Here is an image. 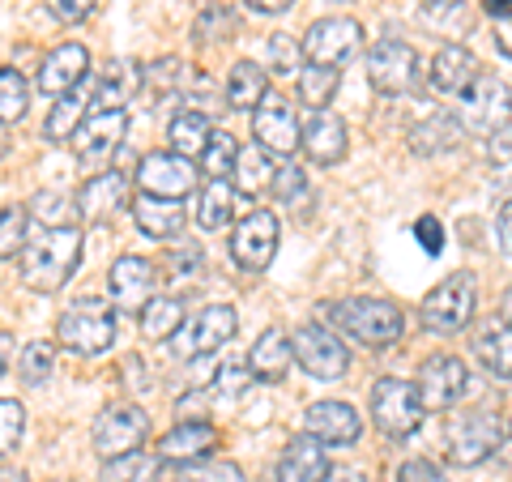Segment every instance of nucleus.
I'll use <instances>...</instances> for the list:
<instances>
[{
  "label": "nucleus",
  "mask_w": 512,
  "mask_h": 482,
  "mask_svg": "<svg viewBox=\"0 0 512 482\" xmlns=\"http://www.w3.org/2000/svg\"><path fill=\"white\" fill-rule=\"evenodd\" d=\"M77 261H82V231L47 227L39 239H30L22 248V282L39 295H52L73 278Z\"/></svg>",
  "instance_id": "nucleus-1"
},
{
  "label": "nucleus",
  "mask_w": 512,
  "mask_h": 482,
  "mask_svg": "<svg viewBox=\"0 0 512 482\" xmlns=\"http://www.w3.org/2000/svg\"><path fill=\"white\" fill-rule=\"evenodd\" d=\"M320 316L329 312V320L338 325L350 342H359L367 350H384L402 337V312L397 303L389 299H376V295H359V299H342V303H320L316 308Z\"/></svg>",
  "instance_id": "nucleus-2"
},
{
  "label": "nucleus",
  "mask_w": 512,
  "mask_h": 482,
  "mask_svg": "<svg viewBox=\"0 0 512 482\" xmlns=\"http://www.w3.org/2000/svg\"><path fill=\"white\" fill-rule=\"evenodd\" d=\"M500 444H504V423L495 419L491 410H461L444 427L448 461L461 465V470H474V465H483Z\"/></svg>",
  "instance_id": "nucleus-3"
},
{
  "label": "nucleus",
  "mask_w": 512,
  "mask_h": 482,
  "mask_svg": "<svg viewBox=\"0 0 512 482\" xmlns=\"http://www.w3.org/2000/svg\"><path fill=\"white\" fill-rule=\"evenodd\" d=\"M423 397H419V384L410 380H397V376H384L372 384V423L380 427V436L389 440H406L423 427Z\"/></svg>",
  "instance_id": "nucleus-4"
},
{
  "label": "nucleus",
  "mask_w": 512,
  "mask_h": 482,
  "mask_svg": "<svg viewBox=\"0 0 512 482\" xmlns=\"http://www.w3.org/2000/svg\"><path fill=\"white\" fill-rule=\"evenodd\" d=\"M60 346H69L73 355H103L116 346V312L103 299H77L69 312L60 316Z\"/></svg>",
  "instance_id": "nucleus-5"
},
{
  "label": "nucleus",
  "mask_w": 512,
  "mask_h": 482,
  "mask_svg": "<svg viewBox=\"0 0 512 482\" xmlns=\"http://www.w3.org/2000/svg\"><path fill=\"white\" fill-rule=\"evenodd\" d=\"M457 120L466 133L478 137H491L512 120V86L495 73H478L474 86L461 94V107H457Z\"/></svg>",
  "instance_id": "nucleus-6"
},
{
  "label": "nucleus",
  "mask_w": 512,
  "mask_h": 482,
  "mask_svg": "<svg viewBox=\"0 0 512 482\" xmlns=\"http://www.w3.org/2000/svg\"><path fill=\"white\" fill-rule=\"evenodd\" d=\"M474 303H478V291L470 273H448L444 282H436L423 295L419 316L431 333H461L474 320Z\"/></svg>",
  "instance_id": "nucleus-7"
},
{
  "label": "nucleus",
  "mask_w": 512,
  "mask_h": 482,
  "mask_svg": "<svg viewBox=\"0 0 512 482\" xmlns=\"http://www.w3.org/2000/svg\"><path fill=\"white\" fill-rule=\"evenodd\" d=\"M146 436H150V419L141 406H133V401L107 406L99 419H94V453L103 461H120V457L141 453Z\"/></svg>",
  "instance_id": "nucleus-8"
},
{
  "label": "nucleus",
  "mask_w": 512,
  "mask_h": 482,
  "mask_svg": "<svg viewBox=\"0 0 512 482\" xmlns=\"http://www.w3.org/2000/svg\"><path fill=\"white\" fill-rule=\"evenodd\" d=\"M367 82L376 86V94H410L419 86V56L406 39H376L367 52Z\"/></svg>",
  "instance_id": "nucleus-9"
},
{
  "label": "nucleus",
  "mask_w": 512,
  "mask_h": 482,
  "mask_svg": "<svg viewBox=\"0 0 512 482\" xmlns=\"http://www.w3.org/2000/svg\"><path fill=\"white\" fill-rule=\"evenodd\" d=\"M363 47V26L355 18H320L303 35V60L320 64V69H342L346 60H355Z\"/></svg>",
  "instance_id": "nucleus-10"
},
{
  "label": "nucleus",
  "mask_w": 512,
  "mask_h": 482,
  "mask_svg": "<svg viewBox=\"0 0 512 482\" xmlns=\"http://www.w3.org/2000/svg\"><path fill=\"white\" fill-rule=\"evenodd\" d=\"M235 329H239V312L231 303H210V308H201L180 333H175V350H180L184 359L218 355V350L235 337Z\"/></svg>",
  "instance_id": "nucleus-11"
},
{
  "label": "nucleus",
  "mask_w": 512,
  "mask_h": 482,
  "mask_svg": "<svg viewBox=\"0 0 512 482\" xmlns=\"http://www.w3.org/2000/svg\"><path fill=\"white\" fill-rule=\"evenodd\" d=\"M278 252V218L269 210H252L231 231V261L244 273H265Z\"/></svg>",
  "instance_id": "nucleus-12"
},
{
  "label": "nucleus",
  "mask_w": 512,
  "mask_h": 482,
  "mask_svg": "<svg viewBox=\"0 0 512 482\" xmlns=\"http://www.w3.org/2000/svg\"><path fill=\"white\" fill-rule=\"evenodd\" d=\"M291 346H295V363L312 380H342L346 376L350 350L325 325H303V329H295L291 333Z\"/></svg>",
  "instance_id": "nucleus-13"
},
{
  "label": "nucleus",
  "mask_w": 512,
  "mask_h": 482,
  "mask_svg": "<svg viewBox=\"0 0 512 482\" xmlns=\"http://www.w3.org/2000/svg\"><path fill=\"white\" fill-rule=\"evenodd\" d=\"M470 393V367L457 355H431L419 367V397L427 410H453Z\"/></svg>",
  "instance_id": "nucleus-14"
},
{
  "label": "nucleus",
  "mask_w": 512,
  "mask_h": 482,
  "mask_svg": "<svg viewBox=\"0 0 512 482\" xmlns=\"http://www.w3.org/2000/svg\"><path fill=\"white\" fill-rule=\"evenodd\" d=\"M252 137H256V146H261V150L282 154V158H291L295 150H303V124L295 116V107L286 99H274V94L256 107Z\"/></svg>",
  "instance_id": "nucleus-15"
},
{
  "label": "nucleus",
  "mask_w": 512,
  "mask_h": 482,
  "mask_svg": "<svg viewBox=\"0 0 512 482\" xmlns=\"http://www.w3.org/2000/svg\"><path fill=\"white\" fill-rule=\"evenodd\" d=\"M133 180L141 184V192H150V197L184 201L188 192L197 188V167H192V158H180V154H146L137 163Z\"/></svg>",
  "instance_id": "nucleus-16"
},
{
  "label": "nucleus",
  "mask_w": 512,
  "mask_h": 482,
  "mask_svg": "<svg viewBox=\"0 0 512 482\" xmlns=\"http://www.w3.org/2000/svg\"><path fill=\"white\" fill-rule=\"evenodd\" d=\"M107 286H111V303H116L120 312H146L158 299V273L146 256H120V261L111 265Z\"/></svg>",
  "instance_id": "nucleus-17"
},
{
  "label": "nucleus",
  "mask_w": 512,
  "mask_h": 482,
  "mask_svg": "<svg viewBox=\"0 0 512 482\" xmlns=\"http://www.w3.org/2000/svg\"><path fill=\"white\" fill-rule=\"evenodd\" d=\"M128 184H133L128 171L90 175L82 192H77V214L86 218V227H99V222H111L120 210H133V205H128Z\"/></svg>",
  "instance_id": "nucleus-18"
},
{
  "label": "nucleus",
  "mask_w": 512,
  "mask_h": 482,
  "mask_svg": "<svg viewBox=\"0 0 512 482\" xmlns=\"http://www.w3.org/2000/svg\"><path fill=\"white\" fill-rule=\"evenodd\" d=\"M218 444H222V431H218L210 419H188V423L171 427L167 436L158 440L154 457H158V461H167V465H188V461L210 457Z\"/></svg>",
  "instance_id": "nucleus-19"
},
{
  "label": "nucleus",
  "mask_w": 512,
  "mask_h": 482,
  "mask_svg": "<svg viewBox=\"0 0 512 482\" xmlns=\"http://www.w3.org/2000/svg\"><path fill=\"white\" fill-rule=\"evenodd\" d=\"M90 73V52L82 43H60L52 47V56L43 60L39 69V90L47 94V99H64V94H73L77 86L86 82Z\"/></svg>",
  "instance_id": "nucleus-20"
},
{
  "label": "nucleus",
  "mask_w": 512,
  "mask_h": 482,
  "mask_svg": "<svg viewBox=\"0 0 512 482\" xmlns=\"http://www.w3.org/2000/svg\"><path fill=\"white\" fill-rule=\"evenodd\" d=\"M303 431L316 436L320 444H359L363 436V419L355 414V406H346V401H316L303 414Z\"/></svg>",
  "instance_id": "nucleus-21"
},
{
  "label": "nucleus",
  "mask_w": 512,
  "mask_h": 482,
  "mask_svg": "<svg viewBox=\"0 0 512 482\" xmlns=\"http://www.w3.org/2000/svg\"><path fill=\"white\" fill-rule=\"evenodd\" d=\"M350 150V137H346V124L342 116L333 111H312L303 120V154L312 158L316 167H338Z\"/></svg>",
  "instance_id": "nucleus-22"
},
{
  "label": "nucleus",
  "mask_w": 512,
  "mask_h": 482,
  "mask_svg": "<svg viewBox=\"0 0 512 482\" xmlns=\"http://www.w3.org/2000/svg\"><path fill=\"white\" fill-rule=\"evenodd\" d=\"M483 73L478 69V56L470 52L466 43H444L436 56H431V69H427V82L431 90H440V94H466L474 86V77Z\"/></svg>",
  "instance_id": "nucleus-23"
},
{
  "label": "nucleus",
  "mask_w": 512,
  "mask_h": 482,
  "mask_svg": "<svg viewBox=\"0 0 512 482\" xmlns=\"http://www.w3.org/2000/svg\"><path fill=\"white\" fill-rule=\"evenodd\" d=\"M329 457H325V444L316 436H291L278 457V482H325L329 478Z\"/></svg>",
  "instance_id": "nucleus-24"
},
{
  "label": "nucleus",
  "mask_w": 512,
  "mask_h": 482,
  "mask_svg": "<svg viewBox=\"0 0 512 482\" xmlns=\"http://www.w3.org/2000/svg\"><path fill=\"white\" fill-rule=\"evenodd\" d=\"M295 363V346H291V333L286 329H265L261 337H256L252 355H248V367H252V380H265V384H278L286 380V372H291Z\"/></svg>",
  "instance_id": "nucleus-25"
},
{
  "label": "nucleus",
  "mask_w": 512,
  "mask_h": 482,
  "mask_svg": "<svg viewBox=\"0 0 512 482\" xmlns=\"http://www.w3.org/2000/svg\"><path fill=\"white\" fill-rule=\"evenodd\" d=\"M124 128H128V116L124 111H90L82 133L73 137L77 154H82V163H99L103 154H111L124 141Z\"/></svg>",
  "instance_id": "nucleus-26"
},
{
  "label": "nucleus",
  "mask_w": 512,
  "mask_h": 482,
  "mask_svg": "<svg viewBox=\"0 0 512 482\" xmlns=\"http://www.w3.org/2000/svg\"><path fill=\"white\" fill-rule=\"evenodd\" d=\"M133 222L150 239H175L184 231L188 210H184V201H167V197H150V192H141V197L133 201Z\"/></svg>",
  "instance_id": "nucleus-27"
},
{
  "label": "nucleus",
  "mask_w": 512,
  "mask_h": 482,
  "mask_svg": "<svg viewBox=\"0 0 512 482\" xmlns=\"http://www.w3.org/2000/svg\"><path fill=\"white\" fill-rule=\"evenodd\" d=\"M474 355L495 380H512V329L504 320H487L474 333Z\"/></svg>",
  "instance_id": "nucleus-28"
},
{
  "label": "nucleus",
  "mask_w": 512,
  "mask_h": 482,
  "mask_svg": "<svg viewBox=\"0 0 512 482\" xmlns=\"http://www.w3.org/2000/svg\"><path fill=\"white\" fill-rule=\"evenodd\" d=\"M86 116H90V90H86V82H82L73 94H64V99H56L52 116H47V124H43L47 141H52V146H69V141H73L77 133H82Z\"/></svg>",
  "instance_id": "nucleus-29"
},
{
  "label": "nucleus",
  "mask_w": 512,
  "mask_h": 482,
  "mask_svg": "<svg viewBox=\"0 0 512 482\" xmlns=\"http://www.w3.org/2000/svg\"><path fill=\"white\" fill-rule=\"evenodd\" d=\"M269 99V69L256 60H239L227 77V107L231 111H256Z\"/></svg>",
  "instance_id": "nucleus-30"
},
{
  "label": "nucleus",
  "mask_w": 512,
  "mask_h": 482,
  "mask_svg": "<svg viewBox=\"0 0 512 482\" xmlns=\"http://www.w3.org/2000/svg\"><path fill=\"white\" fill-rule=\"evenodd\" d=\"M235 192H244V197H261V192H274V154L261 150L252 141V146H239V158H235Z\"/></svg>",
  "instance_id": "nucleus-31"
},
{
  "label": "nucleus",
  "mask_w": 512,
  "mask_h": 482,
  "mask_svg": "<svg viewBox=\"0 0 512 482\" xmlns=\"http://www.w3.org/2000/svg\"><path fill=\"white\" fill-rule=\"evenodd\" d=\"M210 137H214V124H210V116L205 111H180V116L171 120V128H167V141H171V154H180V158H197L205 154V146H210Z\"/></svg>",
  "instance_id": "nucleus-32"
},
{
  "label": "nucleus",
  "mask_w": 512,
  "mask_h": 482,
  "mask_svg": "<svg viewBox=\"0 0 512 482\" xmlns=\"http://www.w3.org/2000/svg\"><path fill=\"white\" fill-rule=\"evenodd\" d=\"M461 120L457 116H448V111H436V116H427L423 124H414L410 128V150L414 154H444V150H453L457 141H461Z\"/></svg>",
  "instance_id": "nucleus-33"
},
{
  "label": "nucleus",
  "mask_w": 512,
  "mask_h": 482,
  "mask_svg": "<svg viewBox=\"0 0 512 482\" xmlns=\"http://www.w3.org/2000/svg\"><path fill=\"white\" fill-rule=\"evenodd\" d=\"M235 218V188L227 180H205L201 201H197V227L201 231H222Z\"/></svg>",
  "instance_id": "nucleus-34"
},
{
  "label": "nucleus",
  "mask_w": 512,
  "mask_h": 482,
  "mask_svg": "<svg viewBox=\"0 0 512 482\" xmlns=\"http://www.w3.org/2000/svg\"><path fill=\"white\" fill-rule=\"evenodd\" d=\"M184 329V299L158 295L146 312H141V333L150 342H175V333Z\"/></svg>",
  "instance_id": "nucleus-35"
},
{
  "label": "nucleus",
  "mask_w": 512,
  "mask_h": 482,
  "mask_svg": "<svg viewBox=\"0 0 512 482\" xmlns=\"http://www.w3.org/2000/svg\"><path fill=\"white\" fill-rule=\"evenodd\" d=\"M342 86V73L338 69H320V64H303L299 73V103L312 107V111H325L333 103V94Z\"/></svg>",
  "instance_id": "nucleus-36"
},
{
  "label": "nucleus",
  "mask_w": 512,
  "mask_h": 482,
  "mask_svg": "<svg viewBox=\"0 0 512 482\" xmlns=\"http://www.w3.org/2000/svg\"><path fill=\"white\" fill-rule=\"evenodd\" d=\"M30 218H39L43 227H73V218H82L77 214V197H69V192H35V201L26 205Z\"/></svg>",
  "instance_id": "nucleus-37"
},
{
  "label": "nucleus",
  "mask_w": 512,
  "mask_h": 482,
  "mask_svg": "<svg viewBox=\"0 0 512 482\" xmlns=\"http://www.w3.org/2000/svg\"><path fill=\"white\" fill-rule=\"evenodd\" d=\"M30 107V82L18 69H0V124H18Z\"/></svg>",
  "instance_id": "nucleus-38"
},
{
  "label": "nucleus",
  "mask_w": 512,
  "mask_h": 482,
  "mask_svg": "<svg viewBox=\"0 0 512 482\" xmlns=\"http://www.w3.org/2000/svg\"><path fill=\"white\" fill-rule=\"evenodd\" d=\"M235 158H239V141L231 133H222V128H214L210 146H205V154L197 158V163L210 180H227V175L235 171Z\"/></svg>",
  "instance_id": "nucleus-39"
},
{
  "label": "nucleus",
  "mask_w": 512,
  "mask_h": 482,
  "mask_svg": "<svg viewBox=\"0 0 512 482\" xmlns=\"http://www.w3.org/2000/svg\"><path fill=\"white\" fill-rule=\"evenodd\" d=\"M52 372H56V346L52 342H30L18 355V376H22V384H30V389L47 384Z\"/></svg>",
  "instance_id": "nucleus-40"
},
{
  "label": "nucleus",
  "mask_w": 512,
  "mask_h": 482,
  "mask_svg": "<svg viewBox=\"0 0 512 482\" xmlns=\"http://www.w3.org/2000/svg\"><path fill=\"white\" fill-rule=\"evenodd\" d=\"M26 227H30V210H26V205H5V210H0V261L22 256V248L30 244Z\"/></svg>",
  "instance_id": "nucleus-41"
},
{
  "label": "nucleus",
  "mask_w": 512,
  "mask_h": 482,
  "mask_svg": "<svg viewBox=\"0 0 512 482\" xmlns=\"http://www.w3.org/2000/svg\"><path fill=\"white\" fill-rule=\"evenodd\" d=\"M423 18L444 35H461L470 26V5L466 0H423Z\"/></svg>",
  "instance_id": "nucleus-42"
},
{
  "label": "nucleus",
  "mask_w": 512,
  "mask_h": 482,
  "mask_svg": "<svg viewBox=\"0 0 512 482\" xmlns=\"http://www.w3.org/2000/svg\"><path fill=\"white\" fill-rule=\"evenodd\" d=\"M269 64H265V69H274V73H282V77H299L303 73V43H295L291 35H269Z\"/></svg>",
  "instance_id": "nucleus-43"
},
{
  "label": "nucleus",
  "mask_w": 512,
  "mask_h": 482,
  "mask_svg": "<svg viewBox=\"0 0 512 482\" xmlns=\"http://www.w3.org/2000/svg\"><path fill=\"white\" fill-rule=\"evenodd\" d=\"M26 431V406L18 397H0V457L13 453Z\"/></svg>",
  "instance_id": "nucleus-44"
},
{
  "label": "nucleus",
  "mask_w": 512,
  "mask_h": 482,
  "mask_svg": "<svg viewBox=\"0 0 512 482\" xmlns=\"http://www.w3.org/2000/svg\"><path fill=\"white\" fill-rule=\"evenodd\" d=\"M94 5H99V0H47V13H52L60 26H77L90 18Z\"/></svg>",
  "instance_id": "nucleus-45"
},
{
  "label": "nucleus",
  "mask_w": 512,
  "mask_h": 482,
  "mask_svg": "<svg viewBox=\"0 0 512 482\" xmlns=\"http://www.w3.org/2000/svg\"><path fill=\"white\" fill-rule=\"evenodd\" d=\"M303 188H308V175H303V167H295V163L278 167V175H274V197H278V201L303 197Z\"/></svg>",
  "instance_id": "nucleus-46"
},
{
  "label": "nucleus",
  "mask_w": 512,
  "mask_h": 482,
  "mask_svg": "<svg viewBox=\"0 0 512 482\" xmlns=\"http://www.w3.org/2000/svg\"><path fill=\"white\" fill-rule=\"evenodd\" d=\"M397 482H448V474L431 457H410V461H402V470H397Z\"/></svg>",
  "instance_id": "nucleus-47"
},
{
  "label": "nucleus",
  "mask_w": 512,
  "mask_h": 482,
  "mask_svg": "<svg viewBox=\"0 0 512 482\" xmlns=\"http://www.w3.org/2000/svg\"><path fill=\"white\" fill-rule=\"evenodd\" d=\"M414 235H419V244L427 248V256H436L440 248H444V231H440V218H419L414 222Z\"/></svg>",
  "instance_id": "nucleus-48"
},
{
  "label": "nucleus",
  "mask_w": 512,
  "mask_h": 482,
  "mask_svg": "<svg viewBox=\"0 0 512 482\" xmlns=\"http://www.w3.org/2000/svg\"><path fill=\"white\" fill-rule=\"evenodd\" d=\"M487 154H491V163H512V120L500 128V133H491L487 137Z\"/></svg>",
  "instance_id": "nucleus-49"
},
{
  "label": "nucleus",
  "mask_w": 512,
  "mask_h": 482,
  "mask_svg": "<svg viewBox=\"0 0 512 482\" xmlns=\"http://www.w3.org/2000/svg\"><path fill=\"white\" fill-rule=\"evenodd\" d=\"M214 380H218V359L214 355L192 359V367H188V384H192V389H205V384H214Z\"/></svg>",
  "instance_id": "nucleus-50"
},
{
  "label": "nucleus",
  "mask_w": 512,
  "mask_h": 482,
  "mask_svg": "<svg viewBox=\"0 0 512 482\" xmlns=\"http://www.w3.org/2000/svg\"><path fill=\"white\" fill-rule=\"evenodd\" d=\"M197 482H248V478H244V470H239L235 461H214Z\"/></svg>",
  "instance_id": "nucleus-51"
},
{
  "label": "nucleus",
  "mask_w": 512,
  "mask_h": 482,
  "mask_svg": "<svg viewBox=\"0 0 512 482\" xmlns=\"http://www.w3.org/2000/svg\"><path fill=\"white\" fill-rule=\"evenodd\" d=\"M495 231H500V248L512 256V201L500 205V218H495Z\"/></svg>",
  "instance_id": "nucleus-52"
},
{
  "label": "nucleus",
  "mask_w": 512,
  "mask_h": 482,
  "mask_svg": "<svg viewBox=\"0 0 512 482\" xmlns=\"http://www.w3.org/2000/svg\"><path fill=\"white\" fill-rule=\"evenodd\" d=\"M244 5L252 9V13H286L295 5V0H244Z\"/></svg>",
  "instance_id": "nucleus-53"
},
{
  "label": "nucleus",
  "mask_w": 512,
  "mask_h": 482,
  "mask_svg": "<svg viewBox=\"0 0 512 482\" xmlns=\"http://www.w3.org/2000/svg\"><path fill=\"white\" fill-rule=\"evenodd\" d=\"M9 367H13V337L0 329V376H5Z\"/></svg>",
  "instance_id": "nucleus-54"
},
{
  "label": "nucleus",
  "mask_w": 512,
  "mask_h": 482,
  "mask_svg": "<svg viewBox=\"0 0 512 482\" xmlns=\"http://www.w3.org/2000/svg\"><path fill=\"white\" fill-rule=\"evenodd\" d=\"M325 482H367L359 470H350V465H342V470H329V478Z\"/></svg>",
  "instance_id": "nucleus-55"
},
{
  "label": "nucleus",
  "mask_w": 512,
  "mask_h": 482,
  "mask_svg": "<svg viewBox=\"0 0 512 482\" xmlns=\"http://www.w3.org/2000/svg\"><path fill=\"white\" fill-rule=\"evenodd\" d=\"M491 18H512V0H483Z\"/></svg>",
  "instance_id": "nucleus-56"
},
{
  "label": "nucleus",
  "mask_w": 512,
  "mask_h": 482,
  "mask_svg": "<svg viewBox=\"0 0 512 482\" xmlns=\"http://www.w3.org/2000/svg\"><path fill=\"white\" fill-rule=\"evenodd\" d=\"M500 320H504V325L512 329V286H508V291H504V299H500Z\"/></svg>",
  "instance_id": "nucleus-57"
},
{
  "label": "nucleus",
  "mask_w": 512,
  "mask_h": 482,
  "mask_svg": "<svg viewBox=\"0 0 512 482\" xmlns=\"http://www.w3.org/2000/svg\"><path fill=\"white\" fill-rule=\"evenodd\" d=\"M0 482H26L22 470H0Z\"/></svg>",
  "instance_id": "nucleus-58"
},
{
  "label": "nucleus",
  "mask_w": 512,
  "mask_h": 482,
  "mask_svg": "<svg viewBox=\"0 0 512 482\" xmlns=\"http://www.w3.org/2000/svg\"><path fill=\"white\" fill-rule=\"evenodd\" d=\"M163 482H197V478H188V474H167Z\"/></svg>",
  "instance_id": "nucleus-59"
},
{
  "label": "nucleus",
  "mask_w": 512,
  "mask_h": 482,
  "mask_svg": "<svg viewBox=\"0 0 512 482\" xmlns=\"http://www.w3.org/2000/svg\"><path fill=\"white\" fill-rule=\"evenodd\" d=\"M5 146H9V141H5V124H0V154H5Z\"/></svg>",
  "instance_id": "nucleus-60"
},
{
  "label": "nucleus",
  "mask_w": 512,
  "mask_h": 482,
  "mask_svg": "<svg viewBox=\"0 0 512 482\" xmlns=\"http://www.w3.org/2000/svg\"><path fill=\"white\" fill-rule=\"evenodd\" d=\"M504 436H512V431H504Z\"/></svg>",
  "instance_id": "nucleus-61"
}]
</instances>
